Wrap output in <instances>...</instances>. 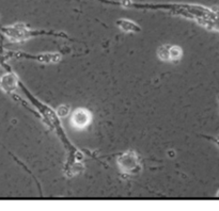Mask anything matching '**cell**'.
Segmentation results:
<instances>
[{
  "label": "cell",
  "instance_id": "1",
  "mask_svg": "<svg viewBox=\"0 0 219 211\" xmlns=\"http://www.w3.org/2000/svg\"><path fill=\"white\" fill-rule=\"evenodd\" d=\"M4 31H6V34L9 36V38H11L13 41L27 40V38H31V36L41 35V34L56 35V36H62V38H67V36L64 35L63 33H54V32H49V31L32 30V29H29V28L25 27V26H19V25H16V26L11 27V28H7V29H4Z\"/></svg>",
  "mask_w": 219,
  "mask_h": 211
},
{
  "label": "cell",
  "instance_id": "2",
  "mask_svg": "<svg viewBox=\"0 0 219 211\" xmlns=\"http://www.w3.org/2000/svg\"><path fill=\"white\" fill-rule=\"evenodd\" d=\"M91 119V114L88 110L85 109H78L74 112L72 117V122L74 124V126L78 127V128H83L88 125V123Z\"/></svg>",
  "mask_w": 219,
  "mask_h": 211
},
{
  "label": "cell",
  "instance_id": "3",
  "mask_svg": "<svg viewBox=\"0 0 219 211\" xmlns=\"http://www.w3.org/2000/svg\"><path fill=\"white\" fill-rule=\"evenodd\" d=\"M117 25L118 27L121 28L122 30L125 31V32H133V33H136V32H139L140 30V27L135 23L132 20H128V19H119L117 20Z\"/></svg>",
  "mask_w": 219,
  "mask_h": 211
},
{
  "label": "cell",
  "instance_id": "4",
  "mask_svg": "<svg viewBox=\"0 0 219 211\" xmlns=\"http://www.w3.org/2000/svg\"><path fill=\"white\" fill-rule=\"evenodd\" d=\"M16 84H17V78L13 74L7 75V76H4L2 78L1 85H2V88H3L6 92H12V91L16 88Z\"/></svg>",
  "mask_w": 219,
  "mask_h": 211
},
{
  "label": "cell",
  "instance_id": "5",
  "mask_svg": "<svg viewBox=\"0 0 219 211\" xmlns=\"http://www.w3.org/2000/svg\"><path fill=\"white\" fill-rule=\"evenodd\" d=\"M182 57V49L179 46H170L169 48V61H179Z\"/></svg>",
  "mask_w": 219,
  "mask_h": 211
},
{
  "label": "cell",
  "instance_id": "6",
  "mask_svg": "<svg viewBox=\"0 0 219 211\" xmlns=\"http://www.w3.org/2000/svg\"><path fill=\"white\" fill-rule=\"evenodd\" d=\"M67 113H69V107L67 106L60 107V108L58 109V112H57V114H58L59 116H65Z\"/></svg>",
  "mask_w": 219,
  "mask_h": 211
},
{
  "label": "cell",
  "instance_id": "7",
  "mask_svg": "<svg viewBox=\"0 0 219 211\" xmlns=\"http://www.w3.org/2000/svg\"><path fill=\"white\" fill-rule=\"evenodd\" d=\"M217 196H219V192H218V193H217Z\"/></svg>",
  "mask_w": 219,
  "mask_h": 211
}]
</instances>
